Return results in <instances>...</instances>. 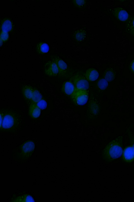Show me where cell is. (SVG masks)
<instances>
[{"label":"cell","instance_id":"7c38bea8","mask_svg":"<svg viewBox=\"0 0 134 202\" xmlns=\"http://www.w3.org/2000/svg\"><path fill=\"white\" fill-rule=\"evenodd\" d=\"M41 109L38 106L37 104L31 103L29 109L30 115L33 118H37L40 115Z\"/></svg>","mask_w":134,"mask_h":202},{"label":"cell","instance_id":"d6986e66","mask_svg":"<svg viewBox=\"0 0 134 202\" xmlns=\"http://www.w3.org/2000/svg\"><path fill=\"white\" fill-rule=\"evenodd\" d=\"M97 85L100 89L104 90L106 89L108 86V82L105 79L102 78L98 81Z\"/></svg>","mask_w":134,"mask_h":202},{"label":"cell","instance_id":"3957f363","mask_svg":"<svg viewBox=\"0 0 134 202\" xmlns=\"http://www.w3.org/2000/svg\"><path fill=\"white\" fill-rule=\"evenodd\" d=\"M18 120L16 116L14 113L8 112L4 115L3 114V118L1 129L9 130L13 128L16 126Z\"/></svg>","mask_w":134,"mask_h":202},{"label":"cell","instance_id":"7a4b0ae2","mask_svg":"<svg viewBox=\"0 0 134 202\" xmlns=\"http://www.w3.org/2000/svg\"><path fill=\"white\" fill-rule=\"evenodd\" d=\"M127 131L130 145L123 150L122 158L125 162L130 163L134 160V135L130 129Z\"/></svg>","mask_w":134,"mask_h":202},{"label":"cell","instance_id":"6da1fadb","mask_svg":"<svg viewBox=\"0 0 134 202\" xmlns=\"http://www.w3.org/2000/svg\"><path fill=\"white\" fill-rule=\"evenodd\" d=\"M123 136H119L113 140L106 146L103 153L104 158L108 162L116 159L122 155Z\"/></svg>","mask_w":134,"mask_h":202},{"label":"cell","instance_id":"277c9868","mask_svg":"<svg viewBox=\"0 0 134 202\" xmlns=\"http://www.w3.org/2000/svg\"><path fill=\"white\" fill-rule=\"evenodd\" d=\"M73 101L76 104L82 105L85 104L88 99V93L87 90L75 89L71 95Z\"/></svg>","mask_w":134,"mask_h":202},{"label":"cell","instance_id":"8992f818","mask_svg":"<svg viewBox=\"0 0 134 202\" xmlns=\"http://www.w3.org/2000/svg\"><path fill=\"white\" fill-rule=\"evenodd\" d=\"M35 147L34 142L30 140L26 141L21 145L19 154L23 157L27 158L33 153Z\"/></svg>","mask_w":134,"mask_h":202},{"label":"cell","instance_id":"ffe728a7","mask_svg":"<svg viewBox=\"0 0 134 202\" xmlns=\"http://www.w3.org/2000/svg\"><path fill=\"white\" fill-rule=\"evenodd\" d=\"M37 104L41 109H43L45 108L47 105L46 102L43 99L38 102Z\"/></svg>","mask_w":134,"mask_h":202},{"label":"cell","instance_id":"30bf717a","mask_svg":"<svg viewBox=\"0 0 134 202\" xmlns=\"http://www.w3.org/2000/svg\"><path fill=\"white\" fill-rule=\"evenodd\" d=\"M75 89L74 84L71 81H66L63 84L62 90L64 93L67 95H71Z\"/></svg>","mask_w":134,"mask_h":202},{"label":"cell","instance_id":"9c48e42d","mask_svg":"<svg viewBox=\"0 0 134 202\" xmlns=\"http://www.w3.org/2000/svg\"><path fill=\"white\" fill-rule=\"evenodd\" d=\"M114 14L116 18L121 21H125L128 19L129 15L127 12L122 8H117L114 10Z\"/></svg>","mask_w":134,"mask_h":202},{"label":"cell","instance_id":"8fae6325","mask_svg":"<svg viewBox=\"0 0 134 202\" xmlns=\"http://www.w3.org/2000/svg\"><path fill=\"white\" fill-rule=\"evenodd\" d=\"M99 73L98 71L94 68H89L86 70L85 74V76L87 80L93 81L96 80L98 77Z\"/></svg>","mask_w":134,"mask_h":202},{"label":"cell","instance_id":"52a82bcc","mask_svg":"<svg viewBox=\"0 0 134 202\" xmlns=\"http://www.w3.org/2000/svg\"><path fill=\"white\" fill-rule=\"evenodd\" d=\"M44 72L49 76L54 77L58 74L59 70L56 63L53 61L48 62L45 65Z\"/></svg>","mask_w":134,"mask_h":202},{"label":"cell","instance_id":"5b68a950","mask_svg":"<svg viewBox=\"0 0 134 202\" xmlns=\"http://www.w3.org/2000/svg\"><path fill=\"white\" fill-rule=\"evenodd\" d=\"M71 80L76 89L87 90L89 88V84L87 80L81 75H74L71 78Z\"/></svg>","mask_w":134,"mask_h":202},{"label":"cell","instance_id":"9a60e30c","mask_svg":"<svg viewBox=\"0 0 134 202\" xmlns=\"http://www.w3.org/2000/svg\"><path fill=\"white\" fill-rule=\"evenodd\" d=\"M13 201L16 202H34L35 200L30 195L25 194L19 196L15 199Z\"/></svg>","mask_w":134,"mask_h":202},{"label":"cell","instance_id":"7402d4cb","mask_svg":"<svg viewBox=\"0 0 134 202\" xmlns=\"http://www.w3.org/2000/svg\"><path fill=\"white\" fill-rule=\"evenodd\" d=\"M130 67L131 70L134 73V59L131 62Z\"/></svg>","mask_w":134,"mask_h":202},{"label":"cell","instance_id":"2e32d148","mask_svg":"<svg viewBox=\"0 0 134 202\" xmlns=\"http://www.w3.org/2000/svg\"><path fill=\"white\" fill-rule=\"evenodd\" d=\"M42 99V95L39 91L36 89H34L31 103L37 104Z\"/></svg>","mask_w":134,"mask_h":202},{"label":"cell","instance_id":"e0dca14e","mask_svg":"<svg viewBox=\"0 0 134 202\" xmlns=\"http://www.w3.org/2000/svg\"><path fill=\"white\" fill-rule=\"evenodd\" d=\"M104 77L108 82L112 81L115 77V74L113 70L111 69L107 70L104 72Z\"/></svg>","mask_w":134,"mask_h":202},{"label":"cell","instance_id":"ba28073f","mask_svg":"<svg viewBox=\"0 0 134 202\" xmlns=\"http://www.w3.org/2000/svg\"><path fill=\"white\" fill-rule=\"evenodd\" d=\"M52 60L56 63L59 70L58 75L60 76H63L66 74L67 65L61 59L57 57H53Z\"/></svg>","mask_w":134,"mask_h":202},{"label":"cell","instance_id":"603a6c76","mask_svg":"<svg viewBox=\"0 0 134 202\" xmlns=\"http://www.w3.org/2000/svg\"><path fill=\"white\" fill-rule=\"evenodd\" d=\"M130 25L131 30L134 32V18L132 21Z\"/></svg>","mask_w":134,"mask_h":202},{"label":"cell","instance_id":"44dd1931","mask_svg":"<svg viewBox=\"0 0 134 202\" xmlns=\"http://www.w3.org/2000/svg\"><path fill=\"white\" fill-rule=\"evenodd\" d=\"M8 32L2 31L1 32L0 39L2 41H5L8 38Z\"/></svg>","mask_w":134,"mask_h":202},{"label":"cell","instance_id":"ac0fdd59","mask_svg":"<svg viewBox=\"0 0 134 202\" xmlns=\"http://www.w3.org/2000/svg\"><path fill=\"white\" fill-rule=\"evenodd\" d=\"M1 28L3 31L8 32L10 31L12 28V24L11 21L8 19L4 20L2 24Z\"/></svg>","mask_w":134,"mask_h":202},{"label":"cell","instance_id":"5bb4252c","mask_svg":"<svg viewBox=\"0 0 134 202\" xmlns=\"http://www.w3.org/2000/svg\"><path fill=\"white\" fill-rule=\"evenodd\" d=\"M49 48L48 45L43 42L39 43L36 47V50L39 54H43L47 53L49 50Z\"/></svg>","mask_w":134,"mask_h":202},{"label":"cell","instance_id":"4fadbf2b","mask_svg":"<svg viewBox=\"0 0 134 202\" xmlns=\"http://www.w3.org/2000/svg\"><path fill=\"white\" fill-rule=\"evenodd\" d=\"M34 88L28 85H25L22 89V92L26 99L31 101L33 94Z\"/></svg>","mask_w":134,"mask_h":202}]
</instances>
